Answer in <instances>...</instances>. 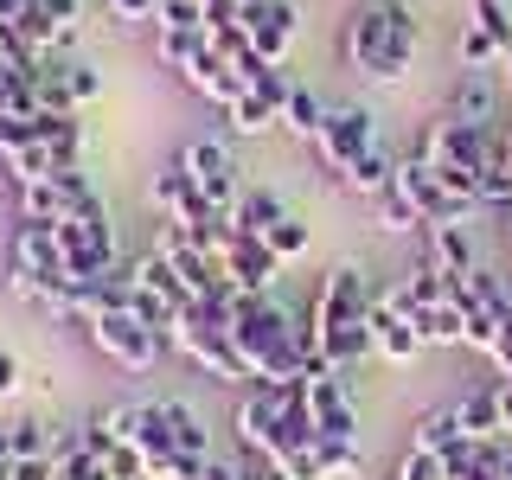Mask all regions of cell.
<instances>
[{"instance_id": "cell-1", "label": "cell", "mask_w": 512, "mask_h": 480, "mask_svg": "<svg viewBox=\"0 0 512 480\" xmlns=\"http://www.w3.org/2000/svg\"><path fill=\"white\" fill-rule=\"evenodd\" d=\"M231 340L244 352L256 384H301L308 372V352H301V327L288 320L269 295H237L231 308Z\"/></svg>"}, {"instance_id": "cell-2", "label": "cell", "mask_w": 512, "mask_h": 480, "mask_svg": "<svg viewBox=\"0 0 512 480\" xmlns=\"http://www.w3.org/2000/svg\"><path fill=\"white\" fill-rule=\"evenodd\" d=\"M346 58L372 84H397L416 58V13L404 0H365L346 26Z\"/></svg>"}, {"instance_id": "cell-3", "label": "cell", "mask_w": 512, "mask_h": 480, "mask_svg": "<svg viewBox=\"0 0 512 480\" xmlns=\"http://www.w3.org/2000/svg\"><path fill=\"white\" fill-rule=\"evenodd\" d=\"M365 314H372V288H365V276L352 263L327 269V282H320V295H314V308H308L314 346L327 340V333H340V327H359Z\"/></svg>"}, {"instance_id": "cell-4", "label": "cell", "mask_w": 512, "mask_h": 480, "mask_svg": "<svg viewBox=\"0 0 512 480\" xmlns=\"http://www.w3.org/2000/svg\"><path fill=\"white\" fill-rule=\"evenodd\" d=\"M416 154H423L429 167H461V173H480V180H487V167H493V154H500V141H493L487 128H468V122L442 116V122L423 135V148H416Z\"/></svg>"}, {"instance_id": "cell-5", "label": "cell", "mask_w": 512, "mask_h": 480, "mask_svg": "<svg viewBox=\"0 0 512 480\" xmlns=\"http://www.w3.org/2000/svg\"><path fill=\"white\" fill-rule=\"evenodd\" d=\"M404 199L416 205V218H423V231H436V224H461L474 212V199H455L442 180H436V167H429L423 154H410V160H397V180H391Z\"/></svg>"}, {"instance_id": "cell-6", "label": "cell", "mask_w": 512, "mask_h": 480, "mask_svg": "<svg viewBox=\"0 0 512 480\" xmlns=\"http://www.w3.org/2000/svg\"><path fill=\"white\" fill-rule=\"evenodd\" d=\"M84 327H90V346L103 352V359H116L122 372H148L160 359V346H167L154 327H141L135 314H90Z\"/></svg>"}, {"instance_id": "cell-7", "label": "cell", "mask_w": 512, "mask_h": 480, "mask_svg": "<svg viewBox=\"0 0 512 480\" xmlns=\"http://www.w3.org/2000/svg\"><path fill=\"white\" fill-rule=\"evenodd\" d=\"M218 269H224V282L237 288V295H269L282 276V256L263 244V237H244L231 224V237H224V250H218Z\"/></svg>"}, {"instance_id": "cell-8", "label": "cell", "mask_w": 512, "mask_h": 480, "mask_svg": "<svg viewBox=\"0 0 512 480\" xmlns=\"http://www.w3.org/2000/svg\"><path fill=\"white\" fill-rule=\"evenodd\" d=\"M288 391H295V384H256L244 404H237V442H244L250 455H269V461H276V448H282V410H288Z\"/></svg>"}, {"instance_id": "cell-9", "label": "cell", "mask_w": 512, "mask_h": 480, "mask_svg": "<svg viewBox=\"0 0 512 480\" xmlns=\"http://www.w3.org/2000/svg\"><path fill=\"white\" fill-rule=\"evenodd\" d=\"M180 167H186V180L205 192V199L218 205L224 218L237 212V199H244V186H237V160L218 148V141H186L180 148Z\"/></svg>"}, {"instance_id": "cell-10", "label": "cell", "mask_w": 512, "mask_h": 480, "mask_svg": "<svg viewBox=\"0 0 512 480\" xmlns=\"http://www.w3.org/2000/svg\"><path fill=\"white\" fill-rule=\"evenodd\" d=\"M314 148H320V160H327V167L346 180L352 160H365V154L378 148V122L365 116V109H327V128H320Z\"/></svg>"}, {"instance_id": "cell-11", "label": "cell", "mask_w": 512, "mask_h": 480, "mask_svg": "<svg viewBox=\"0 0 512 480\" xmlns=\"http://www.w3.org/2000/svg\"><path fill=\"white\" fill-rule=\"evenodd\" d=\"M288 90H295V77H288L282 64H276V71H263V77H256V84H250L244 96H237V103L224 109V116H231V128H237V135H269V128L282 122V103H288Z\"/></svg>"}, {"instance_id": "cell-12", "label": "cell", "mask_w": 512, "mask_h": 480, "mask_svg": "<svg viewBox=\"0 0 512 480\" xmlns=\"http://www.w3.org/2000/svg\"><path fill=\"white\" fill-rule=\"evenodd\" d=\"M237 26L250 32V45L269 64H282L288 45H295V7H288V0H244V7H237Z\"/></svg>"}, {"instance_id": "cell-13", "label": "cell", "mask_w": 512, "mask_h": 480, "mask_svg": "<svg viewBox=\"0 0 512 480\" xmlns=\"http://www.w3.org/2000/svg\"><path fill=\"white\" fill-rule=\"evenodd\" d=\"M180 77H186V84L192 90H199L205 96V103H218V109H231L237 103V96H244L250 84H244V77H237V64L231 58H224V52H212V39H205L199 45V52H192L186 64H180Z\"/></svg>"}, {"instance_id": "cell-14", "label": "cell", "mask_w": 512, "mask_h": 480, "mask_svg": "<svg viewBox=\"0 0 512 480\" xmlns=\"http://www.w3.org/2000/svg\"><path fill=\"white\" fill-rule=\"evenodd\" d=\"M128 269H135V288H141V295H154V301H160V308H167L173 320H180V314L192 308V288L180 282V269H173V263H167V256H160V250L135 256V263H128Z\"/></svg>"}, {"instance_id": "cell-15", "label": "cell", "mask_w": 512, "mask_h": 480, "mask_svg": "<svg viewBox=\"0 0 512 480\" xmlns=\"http://www.w3.org/2000/svg\"><path fill=\"white\" fill-rule=\"evenodd\" d=\"M372 346H378V359H391V365H410L416 352H423V340H416V327L404 314L391 308V301H372Z\"/></svg>"}, {"instance_id": "cell-16", "label": "cell", "mask_w": 512, "mask_h": 480, "mask_svg": "<svg viewBox=\"0 0 512 480\" xmlns=\"http://www.w3.org/2000/svg\"><path fill=\"white\" fill-rule=\"evenodd\" d=\"M20 32L39 52H52V45H64L77 32V0H32V13L20 20Z\"/></svg>"}, {"instance_id": "cell-17", "label": "cell", "mask_w": 512, "mask_h": 480, "mask_svg": "<svg viewBox=\"0 0 512 480\" xmlns=\"http://www.w3.org/2000/svg\"><path fill=\"white\" fill-rule=\"evenodd\" d=\"M282 218H288V205H282L269 186H244V199H237V212H231V224H237L244 237H269Z\"/></svg>"}, {"instance_id": "cell-18", "label": "cell", "mask_w": 512, "mask_h": 480, "mask_svg": "<svg viewBox=\"0 0 512 480\" xmlns=\"http://www.w3.org/2000/svg\"><path fill=\"white\" fill-rule=\"evenodd\" d=\"M429 263H436L448 282L474 276V244H468V231H461V224H436V231H429Z\"/></svg>"}, {"instance_id": "cell-19", "label": "cell", "mask_w": 512, "mask_h": 480, "mask_svg": "<svg viewBox=\"0 0 512 480\" xmlns=\"http://www.w3.org/2000/svg\"><path fill=\"white\" fill-rule=\"evenodd\" d=\"M32 135L52 148L58 173H64V167H77V154H84V122H77V116H32Z\"/></svg>"}, {"instance_id": "cell-20", "label": "cell", "mask_w": 512, "mask_h": 480, "mask_svg": "<svg viewBox=\"0 0 512 480\" xmlns=\"http://www.w3.org/2000/svg\"><path fill=\"white\" fill-rule=\"evenodd\" d=\"M410 327H416L423 346H461V340H468V320H461L455 301H442V308H416Z\"/></svg>"}, {"instance_id": "cell-21", "label": "cell", "mask_w": 512, "mask_h": 480, "mask_svg": "<svg viewBox=\"0 0 512 480\" xmlns=\"http://www.w3.org/2000/svg\"><path fill=\"white\" fill-rule=\"evenodd\" d=\"M448 116L468 122V128H487V122H493V84H487L480 71H468V77L455 84V103H448Z\"/></svg>"}, {"instance_id": "cell-22", "label": "cell", "mask_w": 512, "mask_h": 480, "mask_svg": "<svg viewBox=\"0 0 512 480\" xmlns=\"http://www.w3.org/2000/svg\"><path fill=\"white\" fill-rule=\"evenodd\" d=\"M455 416H461V429H468L474 442H487V436H500V429H506L500 391H474V397H461V404H455Z\"/></svg>"}, {"instance_id": "cell-23", "label": "cell", "mask_w": 512, "mask_h": 480, "mask_svg": "<svg viewBox=\"0 0 512 480\" xmlns=\"http://www.w3.org/2000/svg\"><path fill=\"white\" fill-rule=\"evenodd\" d=\"M282 128L288 135H301V141H320V128H327V103H320L314 90H288V103H282Z\"/></svg>"}, {"instance_id": "cell-24", "label": "cell", "mask_w": 512, "mask_h": 480, "mask_svg": "<svg viewBox=\"0 0 512 480\" xmlns=\"http://www.w3.org/2000/svg\"><path fill=\"white\" fill-rule=\"evenodd\" d=\"M461 442H468V429H461L455 410L423 416V423H416V436H410V448H423V455H448V448H461Z\"/></svg>"}, {"instance_id": "cell-25", "label": "cell", "mask_w": 512, "mask_h": 480, "mask_svg": "<svg viewBox=\"0 0 512 480\" xmlns=\"http://www.w3.org/2000/svg\"><path fill=\"white\" fill-rule=\"evenodd\" d=\"M391 180H397V160L384 154V148H372L365 160H352V167H346V186H352V192H365V199L391 192Z\"/></svg>"}, {"instance_id": "cell-26", "label": "cell", "mask_w": 512, "mask_h": 480, "mask_svg": "<svg viewBox=\"0 0 512 480\" xmlns=\"http://www.w3.org/2000/svg\"><path fill=\"white\" fill-rule=\"evenodd\" d=\"M7 436H13V461H52V429L39 423V416H20V423H7Z\"/></svg>"}, {"instance_id": "cell-27", "label": "cell", "mask_w": 512, "mask_h": 480, "mask_svg": "<svg viewBox=\"0 0 512 480\" xmlns=\"http://www.w3.org/2000/svg\"><path fill=\"white\" fill-rule=\"evenodd\" d=\"M20 218H32V224H58V218H64V192H58V180L20 186Z\"/></svg>"}, {"instance_id": "cell-28", "label": "cell", "mask_w": 512, "mask_h": 480, "mask_svg": "<svg viewBox=\"0 0 512 480\" xmlns=\"http://www.w3.org/2000/svg\"><path fill=\"white\" fill-rule=\"evenodd\" d=\"M500 52H506V45H500V39H493V32H487V26H474V20H468V26H461V64H468V71H487V64H493V58H500Z\"/></svg>"}, {"instance_id": "cell-29", "label": "cell", "mask_w": 512, "mask_h": 480, "mask_svg": "<svg viewBox=\"0 0 512 480\" xmlns=\"http://www.w3.org/2000/svg\"><path fill=\"white\" fill-rule=\"evenodd\" d=\"M154 32H205V7L199 0H160Z\"/></svg>"}, {"instance_id": "cell-30", "label": "cell", "mask_w": 512, "mask_h": 480, "mask_svg": "<svg viewBox=\"0 0 512 480\" xmlns=\"http://www.w3.org/2000/svg\"><path fill=\"white\" fill-rule=\"evenodd\" d=\"M378 224H384V231H397V237H404V231H423V218H416V205L404 199V192H378Z\"/></svg>"}, {"instance_id": "cell-31", "label": "cell", "mask_w": 512, "mask_h": 480, "mask_svg": "<svg viewBox=\"0 0 512 480\" xmlns=\"http://www.w3.org/2000/svg\"><path fill=\"white\" fill-rule=\"evenodd\" d=\"M173 442H180V455H212V436H205V423L180 404V397H173Z\"/></svg>"}, {"instance_id": "cell-32", "label": "cell", "mask_w": 512, "mask_h": 480, "mask_svg": "<svg viewBox=\"0 0 512 480\" xmlns=\"http://www.w3.org/2000/svg\"><path fill=\"white\" fill-rule=\"evenodd\" d=\"M263 244H269V250H276V256H282V263H295V256H308V224H301V218H282V224H276V231H269V237H263Z\"/></svg>"}, {"instance_id": "cell-33", "label": "cell", "mask_w": 512, "mask_h": 480, "mask_svg": "<svg viewBox=\"0 0 512 480\" xmlns=\"http://www.w3.org/2000/svg\"><path fill=\"white\" fill-rule=\"evenodd\" d=\"M468 20H474V26H487L500 45H512V20H506L500 0H468Z\"/></svg>"}, {"instance_id": "cell-34", "label": "cell", "mask_w": 512, "mask_h": 480, "mask_svg": "<svg viewBox=\"0 0 512 480\" xmlns=\"http://www.w3.org/2000/svg\"><path fill=\"white\" fill-rule=\"evenodd\" d=\"M397 480H448V461H442V455H423V448H410L404 468H397Z\"/></svg>"}, {"instance_id": "cell-35", "label": "cell", "mask_w": 512, "mask_h": 480, "mask_svg": "<svg viewBox=\"0 0 512 480\" xmlns=\"http://www.w3.org/2000/svg\"><path fill=\"white\" fill-rule=\"evenodd\" d=\"M64 84H71V103H90V96L103 90V77H96L90 64H64Z\"/></svg>"}, {"instance_id": "cell-36", "label": "cell", "mask_w": 512, "mask_h": 480, "mask_svg": "<svg viewBox=\"0 0 512 480\" xmlns=\"http://www.w3.org/2000/svg\"><path fill=\"white\" fill-rule=\"evenodd\" d=\"M237 480H288V474H282V461L250 455V448H244V461H237Z\"/></svg>"}, {"instance_id": "cell-37", "label": "cell", "mask_w": 512, "mask_h": 480, "mask_svg": "<svg viewBox=\"0 0 512 480\" xmlns=\"http://www.w3.org/2000/svg\"><path fill=\"white\" fill-rule=\"evenodd\" d=\"M109 13H116V20H154L160 0H109Z\"/></svg>"}, {"instance_id": "cell-38", "label": "cell", "mask_w": 512, "mask_h": 480, "mask_svg": "<svg viewBox=\"0 0 512 480\" xmlns=\"http://www.w3.org/2000/svg\"><path fill=\"white\" fill-rule=\"evenodd\" d=\"M199 7H205V32H212L224 20H237V7H244V0H199Z\"/></svg>"}, {"instance_id": "cell-39", "label": "cell", "mask_w": 512, "mask_h": 480, "mask_svg": "<svg viewBox=\"0 0 512 480\" xmlns=\"http://www.w3.org/2000/svg\"><path fill=\"white\" fill-rule=\"evenodd\" d=\"M13 391H20V365L0 352V397H13Z\"/></svg>"}, {"instance_id": "cell-40", "label": "cell", "mask_w": 512, "mask_h": 480, "mask_svg": "<svg viewBox=\"0 0 512 480\" xmlns=\"http://www.w3.org/2000/svg\"><path fill=\"white\" fill-rule=\"evenodd\" d=\"M13 461V436H7V423H0V468Z\"/></svg>"}, {"instance_id": "cell-41", "label": "cell", "mask_w": 512, "mask_h": 480, "mask_svg": "<svg viewBox=\"0 0 512 480\" xmlns=\"http://www.w3.org/2000/svg\"><path fill=\"white\" fill-rule=\"evenodd\" d=\"M500 410H506V429H512V384H500Z\"/></svg>"}, {"instance_id": "cell-42", "label": "cell", "mask_w": 512, "mask_h": 480, "mask_svg": "<svg viewBox=\"0 0 512 480\" xmlns=\"http://www.w3.org/2000/svg\"><path fill=\"white\" fill-rule=\"evenodd\" d=\"M500 64H506V90H512V45H506V52H500Z\"/></svg>"}, {"instance_id": "cell-43", "label": "cell", "mask_w": 512, "mask_h": 480, "mask_svg": "<svg viewBox=\"0 0 512 480\" xmlns=\"http://www.w3.org/2000/svg\"><path fill=\"white\" fill-rule=\"evenodd\" d=\"M500 480H512V448H506V461H500Z\"/></svg>"}, {"instance_id": "cell-44", "label": "cell", "mask_w": 512, "mask_h": 480, "mask_svg": "<svg viewBox=\"0 0 512 480\" xmlns=\"http://www.w3.org/2000/svg\"><path fill=\"white\" fill-rule=\"evenodd\" d=\"M506 237H512V205H506Z\"/></svg>"}, {"instance_id": "cell-45", "label": "cell", "mask_w": 512, "mask_h": 480, "mask_svg": "<svg viewBox=\"0 0 512 480\" xmlns=\"http://www.w3.org/2000/svg\"><path fill=\"white\" fill-rule=\"evenodd\" d=\"M500 148H506V160H512V135H506V141H500Z\"/></svg>"}]
</instances>
